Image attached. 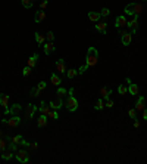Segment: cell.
I'll list each match as a JSON object with an SVG mask.
<instances>
[{
	"label": "cell",
	"instance_id": "1",
	"mask_svg": "<svg viewBox=\"0 0 147 164\" xmlns=\"http://www.w3.org/2000/svg\"><path fill=\"white\" fill-rule=\"evenodd\" d=\"M124 12L127 15H131V16H140L143 12H144V6L141 3H128L124 9Z\"/></svg>",
	"mask_w": 147,
	"mask_h": 164
},
{
	"label": "cell",
	"instance_id": "2",
	"mask_svg": "<svg viewBox=\"0 0 147 164\" xmlns=\"http://www.w3.org/2000/svg\"><path fill=\"white\" fill-rule=\"evenodd\" d=\"M68 98H66V101H65V107H66V110L69 111V113H75L76 110H78V101H76V98L74 96V87H71L69 90H68Z\"/></svg>",
	"mask_w": 147,
	"mask_h": 164
},
{
	"label": "cell",
	"instance_id": "3",
	"mask_svg": "<svg viewBox=\"0 0 147 164\" xmlns=\"http://www.w3.org/2000/svg\"><path fill=\"white\" fill-rule=\"evenodd\" d=\"M99 61V52L96 47H88L87 49V56H85V64L88 67H94Z\"/></svg>",
	"mask_w": 147,
	"mask_h": 164
},
{
	"label": "cell",
	"instance_id": "4",
	"mask_svg": "<svg viewBox=\"0 0 147 164\" xmlns=\"http://www.w3.org/2000/svg\"><path fill=\"white\" fill-rule=\"evenodd\" d=\"M1 123L7 124L9 127H18L21 124V117L19 115H12L10 118H1Z\"/></svg>",
	"mask_w": 147,
	"mask_h": 164
},
{
	"label": "cell",
	"instance_id": "5",
	"mask_svg": "<svg viewBox=\"0 0 147 164\" xmlns=\"http://www.w3.org/2000/svg\"><path fill=\"white\" fill-rule=\"evenodd\" d=\"M15 157H16V160H18L19 163H22V164H25V163L30 161V155H28V152L24 151V149L16 151V152H15Z\"/></svg>",
	"mask_w": 147,
	"mask_h": 164
},
{
	"label": "cell",
	"instance_id": "6",
	"mask_svg": "<svg viewBox=\"0 0 147 164\" xmlns=\"http://www.w3.org/2000/svg\"><path fill=\"white\" fill-rule=\"evenodd\" d=\"M127 27L131 30V34H134L138 30V16H132L130 21H127Z\"/></svg>",
	"mask_w": 147,
	"mask_h": 164
},
{
	"label": "cell",
	"instance_id": "7",
	"mask_svg": "<svg viewBox=\"0 0 147 164\" xmlns=\"http://www.w3.org/2000/svg\"><path fill=\"white\" fill-rule=\"evenodd\" d=\"M0 105L4 108V114L9 115V95L0 93Z\"/></svg>",
	"mask_w": 147,
	"mask_h": 164
},
{
	"label": "cell",
	"instance_id": "8",
	"mask_svg": "<svg viewBox=\"0 0 147 164\" xmlns=\"http://www.w3.org/2000/svg\"><path fill=\"white\" fill-rule=\"evenodd\" d=\"M65 104H63V101H62V98L59 96L57 99H52L50 102H49V107H50V110H60L62 107H63Z\"/></svg>",
	"mask_w": 147,
	"mask_h": 164
},
{
	"label": "cell",
	"instance_id": "9",
	"mask_svg": "<svg viewBox=\"0 0 147 164\" xmlns=\"http://www.w3.org/2000/svg\"><path fill=\"white\" fill-rule=\"evenodd\" d=\"M127 83H128V92H130L132 96H137V95H138V92H140L138 86H137L135 83L131 82V79H130V77H127Z\"/></svg>",
	"mask_w": 147,
	"mask_h": 164
},
{
	"label": "cell",
	"instance_id": "10",
	"mask_svg": "<svg viewBox=\"0 0 147 164\" xmlns=\"http://www.w3.org/2000/svg\"><path fill=\"white\" fill-rule=\"evenodd\" d=\"M94 28H96L99 33L106 34V33H108V22H106V21H97L96 25H94Z\"/></svg>",
	"mask_w": 147,
	"mask_h": 164
},
{
	"label": "cell",
	"instance_id": "11",
	"mask_svg": "<svg viewBox=\"0 0 147 164\" xmlns=\"http://www.w3.org/2000/svg\"><path fill=\"white\" fill-rule=\"evenodd\" d=\"M37 110H38L37 105H34V104H28L27 108H25V114H27V117H28V118H33L34 114L37 113Z\"/></svg>",
	"mask_w": 147,
	"mask_h": 164
},
{
	"label": "cell",
	"instance_id": "12",
	"mask_svg": "<svg viewBox=\"0 0 147 164\" xmlns=\"http://www.w3.org/2000/svg\"><path fill=\"white\" fill-rule=\"evenodd\" d=\"M131 41H132V34H131V33L125 31L124 34H121V43H122L124 46H130Z\"/></svg>",
	"mask_w": 147,
	"mask_h": 164
},
{
	"label": "cell",
	"instance_id": "13",
	"mask_svg": "<svg viewBox=\"0 0 147 164\" xmlns=\"http://www.w3.org/2000/svg\"><path fill=\"white\" fill-rule=\"evenodd\" d=\"M21 113H22V105L18 104V102L13 104V105L9 108V114H10V115H19Z\"/></svg>",
	"mask_w": 147,
	"mask_h": 164
},
{
	"label": "cell",
	"instance_id": "14",
	"mask_svg": "<svg viewBox=\"0 0 147 164\" xmlns=\"http://www.w3.org/2000/svg\"><path fill=\"white\" fill-rule=\"evenodd\" d=\"M115 27H116L118 30L122 28V27H127V18H125L124 15L116 16V19H115Z\"/></svg>",
	"mask_w": 147,
	"mask_h": 164
},
{
	"label": "cell",
	"instance_id": "15",
	"mask_svg": "<svg viewBox=\"0 0 147 164\" xmlns=\"http://www.w3.org/2000/svg\"><path fill=\"white\" fill-rule=\"evenodd\" d=\"M56 70L62 74H66V64H65V59H57L56 61Z\"/></svg>",
	"mask_w": 147,
	"mask_h": 164
},
{
	"label": "cell",
	"instance_id": "16",
	"mask_svg": "<svg viewBox=\"0 0 147 164\" xmlns=\"http://www.w3.org/2000/svg\"><path fill=\"white\" fill-rule=\"evenodd\" d=\"M0 157H1L4 161H10V160L15 157V152H13V151H10V149H4V151H1Z\"/></svg>",
	"mask_w": 147,
	"mask_h": 164
},
{
	"label": "cell",
	"instance_id": "17",
	"mask_svg": "<svg viewBox=\"0 0 147 164\" xmlns=\"http://www.w3.org/2000/svg\"><path fill=\"white\" fill-rule=\"evenodd\" d=\"M38 111H40V114L49 115V113H50V107H49V104H47L46 101H43V102H41V105L38 107Z\"/></svg>",
	"mask_w": 147,
	"mask_h": 164
},
{
	"label": "cell",
	"instance_id": "18",
	"mask_svg": "<svg viewBox=\"0 0 147 164\" xmlns=\"http://www.w3.org/2000/svg\"><path fill=\"white\" fill-rule=\"evenodd\" d=\"M99 93H100V96H102L105 101H108V99H109V96L112 95V89L106 87V86H103V87L100 89V92H99Z\"/></svg>",
	"mask_w": 147,
	"mask_h": 164
},
{
	"label": "cell",
	"instance_id": "19",
	"mask_svg": "<svg viewBox=\"0 0 147 164\" xmlns=\"http://www.w3.org/2000/svg\"><path fill=\"white\" fill-rule=\"evenodd\" d=\"M38 59H40V58H38V55H37V53H34L33 56H30V58H28L27 65H28V67H31V68H34L37 64H38Z\"/></svg>",
	"mask_w": 147,
	"mask_h": 164
},
{
	"label": "cell",
	"instance_id": "20",
	"mask_svg": "<svg viewBox=\"0 0 147 164\" xmlns=\"http://www.w3.org/2000/svg\"><path fill=\"white\" fill-rule=\"evenodd\" d=\"M144 108H146V99H144V96H140L137 104H135V110L137 111H143Z\"/></svg>",
	"mask_w": 147,
	"mask_h": 164
},
{
	"label": "cell",
	"instance_id": "21",
	"mask_svg": "<svg viewBox=\"0 0 147 164\" xmlns=\"http://www.w3.org/2000/svg\"><path fill=\"white\" fill-rule=\"evenodd\" d=\"M44 19H46V12H44L43 9H40L38 12H36V15H34V21H36L37 24L41 22V21H44Z\"/></svg>",
	"mask_w": 147,
	"mask_h": 164
},
{
	"label": "cell",
	"instance_id": "22",
	"mask_svg": "<svg viewBox=\"0 0 147 164\" xmlns=\"http://www.w3.org/2000/svg\"><path fill=\"white\" fill-rule=\"evenodd\" d=\"M55 44H53V41H47L46 44H44V53L46 55H50V53H53L55 52Z\"/></svg>",
	"mask_w": 147,
	"mask_h": 164
},
{
	"label": "cell",
	"instance_id": "23",
	"mask_svg": "<svg viewBox=\"0 0 147 164\" xmlns=\"http://www.w3.org/2000/svg\"><path fill=\"white\" fill-rule=\"evenodd\" d=\"M100 18H102L100 12H88V19H90V21L97 22V21H100Z\"/></svg>",
	"mask_w": 147,
	"mask_h": 164
},
{
	"label": "cell",
	"instance_id": "24",
	"mask_svg": "<svg viewBox=\"0 0 147 164\" xmlns=\"http://www.w3.org/2000/svg\"><path fill=\"white\" fill-rule=\"evenodd\" d=\"M50 82H52V84H53V86L59 87V86H60V83H62V80H60V77H59L57 74H55V73H53V74L50 76Z\"/></svg>",
	"mask_w": 147,
	"mask_h": 164
},
{
	"label": "cell",
	"instance_id": "25",
	"mask_svg": "<svg viewBox=\"0 0 147 164\" xmlns=\"http://www.w3.org/2000/svg\"><path fill=\"white\" fill-rule=\"evenodd\" d=\"M47 115H44V114H41L40 117H38V121H37V126L38 127H46L47 126Z\"/></svg>",
	"mask_w": 147,
	"mask_h": 164
},
{
	"label": "cell",
	"instance_id": "26",
	"mask_svg": "<svg viewBox=\"0 0 147 164\" xmlns=\"http://www.w3.org/2000/svg\"><path fill=\"white\" fill-rule=\"evenodd\" d=\"M105 108V99L100 96L99 99H97V102H96V107H94V110H97V111H102Z\"/></svg>",
	"mask_w": 147,
	"mask_h": 164
},
{
	"label": "cell",
	"instance_id": "27",
	"mask_svg": "<svg viewBox=\"0 0 147 164\" xmlns=\"http://www.w3.org/2000/svg\"><path fill=\"white\" fill-rule=\"evenodd\" d=\"M78 76V70H66V77L69 79V80H72L74 77H76Z\"/></svg>",
	"mask_w": 147,
	"mask_h": 164
},
{
	"label": "cell",
	"instance_id": "28",
	"mask_svg": "<svg viewBox=\"0 0 147 164\" xmlns=\"http://www.w3.org/2000/svg\"><path fill=\"white\" fill-rule=\"evenodd\" d=\"M36 41H37V44H43L46 41V36H43L40 33H36Z\"/></svg>",
	"mask_w": 147,
	"mask_h": 164
},
{
	"label": "cell",
	"instance_id": "29",
	"mask_svg": "<svg viewBox=\"0 0 147 164\" xmlns=\"http://www.w3.org/2000/svg\"><path fill=\"white\" fill-rule=\"evenodd\" d=\"M47 117H49V118H53V120H59V114H57L56 110H50V113H49Z\"/></svg>",
	"mask_w": 147,
	"mask_h": 164
},
{
	"label": "cell",
	"instance_id": "30",
	"mask_svg": "<svg viewBox=\"0 0 147 164\" xmlns=\"http://www.w3.org/2000/svg\"><path fill=\"white\" fill-rule=\"evenodd\" d=\"M12 140H13L15 143L21 145V143L24 142V136H22V135H16V136H13V138H12Z\"/></svg>",
	"mask_w": 147,
	"mask_h": 164
},
{
	"label": "cell",
	"instance_id": "31",
	"mask_svg": "<svg viewBox=\"0 0 147 164\" xmlns=\"http://www.w3.org/2000/svg\"><path fill=\"white\" fill-rule=\"evenodd\" d=\"M21 3H22V6H24V7L30 9V7H33V4H34V0H21Z\"/></svg>",
	"mask_w": 147,
	"mask_h": 164
},
{
	"label": "cell",
	"instance_id": "32",
	"mask_svg": "<svg viewBox=\"0 0 147 164\" xmlns=\"http://www.w3.org/2000/svg\"><path fill=\"white\" fill-rule=\"evenodd\" d=\"M118 93H119V95H127V93H128V87L124 86V84H121V86L118 87Z\"/></svg>",
	"mask_w": 147,
	"mask_h": 164
},
{
	"label": "cell",
	"instance_id": "33",
	"mask_svg": "<svg viewBox=\"0 0 147 164\" xmlns=\"http://www.w3.org/2000/svg\"><path fill=\"white\" fill-rule=\"evenodd\" d=\"M30 93H31V96H33V98H38V96H40V93H41V90H40L38 87H33Z\"/></svg>",
	"mask_w": 147,
	"mask_h": 164
},
{
	"label": "cell",
	"instance_id": "34",
	"mask_svg": "<svg viewBox=\"0 0 147 164\" xmlns=\"http://www.w3.org/2000/svg\"><path fill=\"white\" fill-rule=\"evenodd\" d=\"M100 15H102V18H108V16H110V10L108 7H103L100 10Z\"/></svg>",
	"mask_w": 147,
	"mask_h": 164
},
{
	"label": "cell",
	"instance_id": "35",
	"mask_svg": "<svg viewBox=\"0 0 147 164\" xmlns=\"http://www.w3.org/2000/svg\"><path fill=\"white\" fill-rule=\"evenodd\" d=\"M56 93H57V96H63V95H66L68 93V90L65 89V87H57V90H56Z\"/></svg>",
	"mask_w": 147,
	"mask_h": 164
},
{
	"label": "cell",
	"instance_id": "36",
	"mask_svg": "<svg viewBox=\"0 0 147 164\" xmlns=\"http://www.w3.org/2000/svg\"><path fill=\"white\" fill-rule=\"evenodd\" d=\"M128 115H130L132 120L137 118V110H135V108H130V110H128Z\"/></svg>",
	"mask_w": 147,
	"mask_h": 164
},
{
	"label": "cell",
	"instance_id": "37",
	"mask_svg": "<svg viewBox=\"0 0 147 164\" xmlns=\"http://www.w3.org/2000/svg\"><path fill=\"white\" fill-rule=\"evenodd\" d=\"M30 74H31V67H28V65L24 67V70H22V76H24V77H28Z\"/></svg>",
	"mask_w": 147,
	"mask_h": 164
},
{
	"label": "cell",
	"instance_id": "38",
	"mask_svg": "<svg viewBox=\"0 0 147 164\" xmlns=\"http://www.w3.org/2000/svg\"><path fill=\"white\" fill-rule=\"evenodd\" d=\"M46 40L47 41L55 40V34H53V31H47V34H46Z\"/></svg>",
	"mask_w": 147,
	"mask_h": 164
},
{
	"label": "cell",
	"instance_id": "39",
	"mask_svg": "<svg viewBox=\"0 0 147 164\" xmlns=\"http://www.w3.org/2000/svg\"><path fill=\"white\" fill-rule=\"evenodd\" d=\"M88 68H90V67H88L87 64H85V65H81V67H79V70H78V74H84Z\"/></svg>",
	"mask_w": 147,
	"mask_h": 164
},
{
	"label": "cell",
	"instance_id": "40",
	"mask_svg": "<svg viewBox=\"0 0 147 164\" xmlns=\"http://www.w3.org/2000/svg\"><path fill=\"white\" fill-rule=\"evenodd\" d=\"M113 105H115V102L112 101V99H108V101H105V107H108V108H113Z\"/></svg>",
	"mask_w": 147,
	"mask_h": 164
},
{
	"label": "cell",
	"instance_id": "41",
	"mask_svg": "<svg viewBox=\"0 0 147 164\" xmlns=\"http://www.w3.org/2000/svg\"><path fill=\"white\" fill-rule=\"evenodd\" d=\"M4 140H6V139H4ZM4 140H3V139L0 138V152L6 149V142H4Z\"/></svg>",
	"mask_w": 147,
	"mask_h": 164
},
{
	"label": "cell",
	"instance_id": "42",
	"mask_svg": "<svg viewBox=\"0 0 147 164\" xmlns=\"http://www.w3.org/2000/svg\"><path fill=\"white\" fill-rule=\"evenodd\" d=\"M37 87H38L40 90H44V89L47 87V83H46V82H40V83H38V86H37Z\"/></svg>",
	"mask_w": 147,
	"mask_h": 164
},
{
	"label": "cell",
	"instance_id": "43",
	"mask_svg": "<svg viewBox=\"0 0 147 164\" xmlns=\"http://www.w3.org/2000/svg\"><path fill=\"white\" fill-rule=\"evenodd\" d=\"M47 4H49V0H43V1L40 3V9H43V10H44Z\"/></svg>",
	"mask_w": 147,
	"mask_h": 164
},
{
	"label": "cell",
	"instance_id": "44",
	"mask_svg": "<svg viewBox=\"0 0 147 164\" xmlns=\"http://www.w3.org/2000/svg\"><path fill=\"white\" fill-rule=\"evenodd\" d=\"M143 120H144V121H147V108H144V110H143Z\"/></svg>",
	"mask_w": 147,
	"mask_h": 164
},
{
	"label": "cell",
	"instance_id": "45",
	"mask_svg": "<svg viewBox=\"0 0 147 164\" xmlns=\"http://www.w3.org/2000/svg\"><path fill=\"white\" fill-rule=\"evenodd\" d=\"M134 127H135V129H138V127H140V121H138L137 118H134Z\"/></svg>",
	"mask_w": 147,
	"mask_h": 164
},
{
	"label": "cell",
	"instance_id": "46",
	"mask_svg": "<svg viewBox=\"0 0 147 164\" xmlns=\"http://www.w3.org/2000/svg\"><path fill=\"white\" fill-rule=\"evenodd\" d=\"M30 148H33V149H37V148H38V142H33Z\"/></svg>",
	"mask_w": 147,
	"mask_h": 164
},
{
	"label": "cell",
	"instance_id": "47",
	"mask_svg": "<svg viewBox=\"0 0 147 164\" xmlns=\"http://www.w3.org/2000/svg\"><path fill=\"white\" fill-rule=\"evenodd\" d=\"M0 136H1V130H0Z\"/></svg>",
	"mask_w": 147,
	"mask_h": 164
}]
</instances>
